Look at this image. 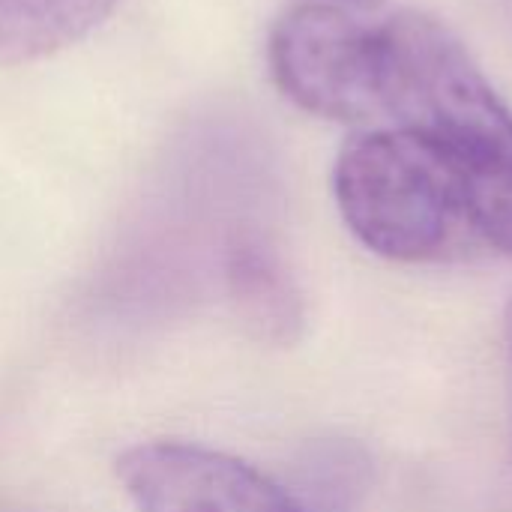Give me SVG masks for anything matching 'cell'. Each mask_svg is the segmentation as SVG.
<instances>
[{"label": "cell", "instance_id": "3", "mask_svg": "<svg viewBox=\"0 0 512 512\" xmlns=\"http://www.w3.org/2000/svg\"><path fill=\"white\" fill-rule=\"evenodd\" d=\"M267 60L279 90L303 111L369 123L384 111L381 33L333 3H297L270 30Z\"/></svg>", "mask_w": 512, "mask_h": 512}, {"label": "cell", "instance_id": "6", "mask_svg": "<svg viewBox=\"0 0 512 512\" xmlns=\"http://www.w3.org/2000/svg\"><path fill=\"white\" fill-rule=\"evenodd\" d=\"M228 291L240 321L264 342L288 345L303 327V303L282 264L258 243H240L228 261Z\"/></svg>", "mask_w": 512, "mask_h": 512}, {"label": "cell", "instance_id": "4", "mask_svg": "<svg viewBox=\"0 0 512 512\" xmlns=\"http://www.w3.org/2000/svg\"><path fill=\"white\" fill-rule=\"evenodd\" d=\"M117 477L138 512H303L258 468L198 444H138Z\"/></svg>", "mask_w": 512, "mask_h": 512}, {"label": "cell", "instance_id": "2", "mask_svg": "<svg viewBox=\"0 0 512 512\" xmlns=\"http://www.w3.org/2000/svg\"><path fill=\"white\" fill-rule=\"evenodd\" d=\"M333 189L345 225L381 258L438 264L489 249L459 174L408 129L351 135Z\"/></svg>", "mask_w": 512, "mask_h": 512}, {"label": "cell", "instance_id": "7", "mask_svg": "<svg viewBox=\"0 0 512 512\" xmlns=\"http://www.w3.org/2000/svg\"><path fill=\"white\" fill-rule=\"evenodd\" d=\"M348 3H357V6H369V3H375V0H348Z\"/></svg>", "mask_w": 512, "mask_h": 512}, {"label": "cell", "instance_id": "5", "mask_svg": "<svg viewBox=\"0 0 512 512\" xmlns=\"http://www.w3.org/2000/svg\"><path fill=\"white\" fill-rule=\"evenodd\" d=\"M120 0H0V66L48 57L96 30Z\"/></svg>", "mask_w": 512, "mask_h": 512}, {"label": "cell", "instance_id": "1", "mask_svg": "<svg viewBox=\"0 0 512 512\" xmlns=\"http://www.w3.org/2000/svg\"><path fill=\"white\" fill-rule=\"evenodd\" d=\"M381 33L384 111L459 174L489 249L512 258V111L462 39L426 12Z\"/></svg>", "mask_w": 512, "mask_h": 512}]
</instances>
